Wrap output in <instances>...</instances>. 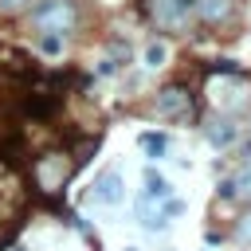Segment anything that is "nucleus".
Returning <instances> with one entry per match:
<instances>
[{
  "instance_id": "f257e3e1",
  "label": "nucleus",
  "mask_w": 251,
  "mask_h": 251,
  "mask_svg": "<svg viewBox=\"0 0 251 251\" xmlns=\"http://www.w3.org/2000/svg\"><path fill=\"white\" fill-rule=\"evenodd\" d=\"M78 24V8H75V0H39L35 8H31V27L39 31V35H67L71 27Z\"/></svg>"
},
{
  "instance_id": "f03ea898",
  "label": "nucleus",
  "mask_w": 251,
  "mask_h": 251,
  "mask_svg": "<svg viewBox=\"0 0 251 251\" xmlns=\"http://www.w3.org/2000/svg\"><path fill=\"white\" fill-rule=\"evenodd\" d=\"M196 0H149V16L161 31H184Z\"/></svg>"
},
{
  "instance_id": "7ed1b4c3",
  "label": "nucleus",
  "mask_w": 251,
  "mask_h": 251,
  "mask_svg": "<svg viewBox=\"0 0 251 251\" xmlns=\"http://www.w3.org/2000/svg\"><path fill=\"white\" fill-rule=\"evenodd\" d=\"M122 196H126V180H122V173H118V169H106V173H98V176H94V184H90V200H94V204L114 208Z\"/></svg>"
},
{
  "instance_id": "20e7f679",
  "label": "nucleus",
  "mask_w": 251,
  "mask_h": 251,
  "mask_svg": "<svg viewBox=\"0 0 251 251\" xmlns=\"http://www.w3.org/2000/svg\"><path fill=\"white\" fill-rule=\"evenodd\" d=\"M153 106H157L161 118H188L192 114V94L184 86H165V90H157Z\"/></svg>"
},
{
  "instance_id": "39448f33",
  "label": "nucleus",
  "mask_w": 251,
  "mask_h": 251,
  "mask_svg": "<svg viewBox=\"0 0 251 251\" xmlns=\"http://www.w3.org/2000/svg\"><path fill=\"white\" fill-rule=\"evenodd\" d=\"M35 180H39V188L55 192V188L67 180V161H63L59 153H51V157H39V165H35Z\"/></svg>"
},
{
  "instance_id": "423d86ee",
  "label": "nucleus",
  "mask_w": 251,
  "mask_h": 251,
  "mask_svg": "<svg viewBox=\"0 0 251 251\" xmlns=\"http://www.w3.org/2000/svg\"><path fill=\"white\" fill-rule=\"evenodd\" d=\"M192 16L200 24H227L235 16V0H196L192 4Z\"/></svg>"
},
{
  "instance_id": "0eeeda50",
  "label": "nucleus",
  "mask_w": 251,
  "mask_h": 251,
  "mask_svg": "<svg viewBox=\"0 0 251 251\" xmlns=\"http://www.w3.org/2000/svg\"><path fill=\"white\" fill-rule=\"evenodd\" d=\"M137 220H141L145 231H165V224H169L165 208H153V196H141L137 200Z\"/></svg>"
},
{
  "instance_id": "6e6552de",
  "label": "nucleus",
  "mask_w": 251,
  "mask_h": 251,
  "mask_svg": "<svg viewBox=\"0 0 251 251\" xmlns=\"http://www.w3.org/2000/svg\"><path fill=\"white\" fill-rule=\"evenodd\" d=\"M220 196H243V200H251V161L239 173H231L227 180H220Z\"/></svg>"
},
{
  "instance_id": "1a4fd4ad",
  "label": "nucleus",
  "mask_w": 251,
  "mask_h": 251,
  "mask_svg": "<svg viewBox=\"0 0 251 251\" xmlns=\"http://www.w3.org/2000/svg\"><path fill=\"white\" fill-rule=\"evenodd\" d=\"M235 137H239V126H235L231 118H216V122L208 126V141H212L216 149H227Z\"/></svg>"
},
{
  "instance_id": "9d476101",
  "label": "nucleus",
  "mask_w": 251,
  "mask_h": 251,
  "mask_svg": "<svg viewBox=\"0 0 251 251\" xmlns=\"http://www.w3.org/2000/svg\"><path fill=\"white\" fill-rule=\"evenodd\" d=\"M169 192H173V184L149 165V169H145V196H153V200H169Z\"/></svg>"
},
{
  "instance_id": "9b49d317",
  "label": "nucleus",
  "mask_w": 251,
  "mask_h": 251,
  "mask_svg": "<svg viewBox=\"0 0 251 251\" xmlns=\"http://www.w3.org/2000/svg\"><path fill=\"white\" fill-rule=\"evenodd\" d=\"M137 141H141V149H145L149 157H165V149H169V137H165V133H141Z\"/></svg>"
},
{
  "instance_id": "f8f14e48",
  "label": "nucleus",
  "mask_w": 251,
  "mask_h": 251,
  "mask_svg": "<svg viewBox=\"0 0 251 251\" xmlns=\"http://www.w3.org/2000/svg\"><path fill=\"white\" fill-rule=\"evenodd\" d=\"M165 59H169L165 43H149V47H145V67H161Z\"/></svg>"
},
{
  "instance_id": "ddd939ff",
  "label": "nucleus",
  "mask_w": 251,
  "mask_h": 251,
  "mask_svg": "<svg viewBox=\"0 0 251 251\" xmlns=\"http://www.w3.org/2000/svg\"><path fill=\"white\" fill-rule=\"evenodd\" d=\"M39 51H43V55H59V51H63V35H51V31L39 35Z\"/></svg>"
},
{
  "instance_id": "4468645a",
  "label": "nucleus",
  "mask_w": 251,
  "mask_h": 251,
  "mask_svg": "<svg viewBox=\"0 0 251 251\" xmlns=\"http://www.w3.org/2000/svg\"><path fill=\"white\" fill-rule=\"evenodd\" d=\"M235 239H239V243H247V247H251V212H247V216H243V220H239V227H235Z\"/></svg>"
},
{
  "instance_id": "2eb2a0df",
  "label": "nucleus",
  "mask_w": 251,
  "mask_h": 251,
  "mask_svg": "<svg viewBox=\"0 0 251 251\" xmlns=\"http://www.w3.org/2000/svg\"><path fill=\"white\" fill-rule=\"evenodd\" d=\"M20 8H31V0H0V12H20Z\"/></svg>"
}]
</instances>
